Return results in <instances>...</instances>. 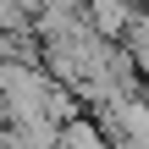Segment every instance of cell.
<instances>
[{
    "label": "cell",
    "instance_id": "1",
    "mask_svg": "<svg viewBox=\"0 0 149 149\" xmlns=\"http://www.w3.org/2000/svg\"><path fill=\"white\" fill-rule=\"evenodd\" d=\"M133 11H138V0H83V22L94 33H105V39H122V28L133 22Z\"/></svg>",
    "mask_w": 149,
    "mask_h": 149
},
{
    "label": "cell",
    "instance_id": "2",
    "mask_svg": "<svg viewBox=\"0 0 149 149\" xmlns=\"http://www.w3.org/2000/svg\"><path fill=\"white\" fill-rule=\"evenodd\" d=\"M55 144H72V149H100L105 144V133H100V122L94 116H66V122H55Z\"/></svg>",
    "mask_w": 149,
    "mask_h": 149
},
{
    "label": "cell",
    "instance_id": "3",
    "mask_svg": "<svg viewBox=\"0 0 149 149\" xmlns=\"http://www.w3.org/2000/svg\"><path fill=\"white\" fill-rule=\"evenodd\" d=\"M122 44H127V55H133V66L149 88V11H133V22L122 28Z\"/></svg>",
    "mask_w": 149,
    "mask_h": 149
},
{
    "label": "cell",
    "instance_id": "4",
    "mask_svg": "<svg viewBox=\"0 0 149 149\" xmlns=\"http://www.w3.org/2000/svg\"><path fill=\"white\" fill-rule=\"evenodd\" d=\"M0 72H6V61H0Z\"/></svg>",
    "mask_w": 149,
    "mask_h": 149
}]
</instances>
